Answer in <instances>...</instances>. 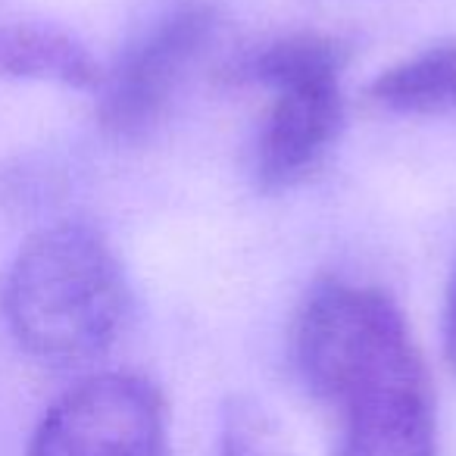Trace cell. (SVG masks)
Masks as SVG:
<instances>
[{
  "label": "cell",
  "instance_id": "1",
  "mask_svg": "<svg viewBox=\"0 0 456 456\" xmlns=\"http://www.w3.org/2000/svg\"><path fill=\"white\" fill-rule=\"evenodd\" d=\"M291 356L335 456H437L428 366L391 294L319 281L294 316Z\"/></svg>",
  "mask_w": 456,
  "mask_h": 456
},
{
  "label": "cell",
  "instance_id": "2",
  "mask_svg": "<svg viewBox=\"0 0 456 456\" xmlns=\"http://www.w3.org/2000/svg\"><path fill=\"white\" fill-rule=\"evenodd\" d=\"M128 304L126 269L88 222L35 232L0 291L10 335L47 366H85L107 354L126 329Z\"/></svg>",
  "mask_w": 456,
  "mask_h": 456
},
{
  "label": "cell",
  "instance_id": "3",
  "mask_svg": "<svg viewBox=\"0 0 456 456\" xmlns=\"http://www.w3.org/2000/svg\"><path fill=\"white\" fill-rule=\"evenodd\" d=\"M347 57V45L331 35L291 32L225 66L228 85L273 94L254 144V178L263 191H291L325 166L344 126Z\"/></svg>",
  "mask_w": 456,
  "mask_h": 456
},
{
  "label": "cell",
  "instance_id": "4",
  "mask_svg": "<svg viewBox=\"0 0 456 456\" xmlns=\"http://www.w3.org/2000/svg\"><path fill=\"white\" fill-rule=\"evenodd\" d=\"M222 10L194 0L153 22L119 60L103 69L97 119L113 141L134 144L157 132L172 113L178 91L222 35Z\"/></svg>",
  "mask_w": 456,
  "mask_h": 456
},
{
  "label": "cell",
  "instance_id": "5",
  "mask_svg": "<svg viewBox=\"0 0 456 456\" xmlns=\"http://www.w3.org/2000/svg\"><path fill=\"white\" fill-rule=\"evenodd\" d=\"M26 456H172L169 406L144 375H94L45 412Z\"/></svg>",
  "mask_w": 456,
  "mask_h": 456
},
{
  "label": "cell",
  "instance_id": "6",
  "mask_svg": "<svg viewBox=\"0 0 456 456\" xmlns=\"http://www.w3.org/2000/svg\"><path fill=\"white\" fill-rule=\"evenodd\" d=\"M103 66L72 32L47 22L0 26V82H45L97 91Z\"/></svg>",
  "mask_w": 456,
  "mask_h": 456
},
{
  "label": "cell",
  "instance_id": "7",
  "mask_svg": "<svg viewBox=\"0 0 456 456\" xmlns=\"http://www.w3.org/2000/svg\"><path fill=\"white\" fill-rule=\"evenodd\" d=\"M381 110L403 116H456V41H437L387 66L369 85Z\"/></svg>",
  "mask_w": 456,
  "mask_h": 456
},
{
  "label": "cell",
  "instance_id": "8",
  "mask_svg": "<svg viewBox=\"0 0 456 456\" xmlns=\"http://www.w3.org/2000/svg\"><path fill=\"white\" fill-rule=\"evenodd\" d=\"M216 456H297L288 431L263 403L232 397L219 419Z\"/></svg>",
  "mask_w": 456,
  "mask_h": 456
},
{
  "label": "cell",
  "instance_id": "9",
  "mask_svg": "<svg viewBox=\"0 0 456 456\" xmlns=\"http://www.w3.org/2000/svg\"><path fill=\"white\" fill-rule=\"evenodd\" d=\"M444 354L456 375V266L447 285V304H444Z\"/></svg>",
  "mask_w": 456,
  "mask_h": 456
}]
</instances>
